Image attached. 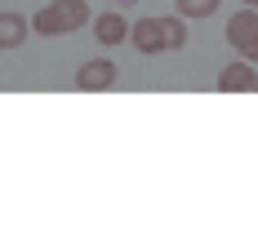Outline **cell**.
<instances>
[{"instance_id":"obj_1","label":"cell","mask_w":258,"mask_h":249,"mask_svg":"<svg viewBox=\"0 0 258 249\" xmlns=\"http://www.w3.org/2000/svg\"><path fill=\"white\" fill-rule=\"evenodd\" d=\"M85 23H89V5L85 0H49L45 9H36L31 31L36 36H72Z\"/></svg>"},{"instance_id":"obj_2","label":"cell","mask_w":258,"mask_h":249,"mask_svg":"<svg viewBox=\"0 0 258 249\" xmlns=\"http://www.w3.org/2000/svg\"><path fill=\"white\" fill-rule=\"evenodd\" d=\"M227 40H232V49L240 53V58H249V63H258V9H240V14H232L227 18Z\"/></svg>"},{"instance_id":"obj_3","label":"cell","mask_w":258,"mask_h":249,"mask_svg":"<svg viewBox=\"0 0 258 249\" xmlns=\"http://www.w3.org/2000/svg\"><path fill=\"white\" fill-rule=\"evenodd\" d=\"M116 63L111 58H89V63H80L76 72V89H85V94H103V89H111L116 85Z\"/></svg>"},{"instance_id":"obj_4","label":"cell","mask_w":258,"mask_h":249,"mask_svg":"<svg viewBox=\"0 0 258 249\" xmlns=\"http://www.w3.org/2000/svg\"><path fill=\"white\" fill-rule=\"evenodd\" d=\"M258 72H249V58H236V63H227L223 72H218V89L223 94H245V89H254Z\"/></svg>"},{"instance_id":"obj_5","label":"cell","mask_w":258,"mask_h":249,"mask_svg":"<svg viewBox=\"0 0 258 249\" xmlns=\"http://www.w3.org/2000/svg\"><path fill=\"white\" fill-rule=\"evenodd\" d=\"M129 40H134L138 53H160L165 49V27H160V18H138L134 31H129Z\"/></svg>"},{"instance_id":"obj_6","label":"cell","mask_w":258,"mask_h":249,"mask_svg":"<svg viewBox=\"0 0 258 249\" xmlns=\"http://www.w3.org/2000/svg\"><path fill=\"white\" fill-rule=\"evenodd\" d=\"M129 31H134V27H129L120 14H98V18H94V40H98V45H120V40H129Z\"/></svg>"},{"instance_id":"obj_7","label":"cell","mask_w":258,"mask_h":249,"mask_svg":"<svg viewBox=\"0 0 258 249\" xmlns=\"http://www.w3.org/2000/svg\"><path fill=\"white\" fill-rule=\"evenodd\" d=\"M27 31H31V18L5 9V14H0V49H18V45L27 40Z\"/></svg>"},{"instance_id":"obj_8","label":"cell","mask_w":258,"mask_h":249,"mask_svg":"<svg viewBox=\"0 0 258 249\" xmlns=\"http://www.w3.org/2000/svg\"><path fill=\"white\" fill-rule=\"evenodd\" d=\"M160 27H165V49H182L187 45V18L182 14H165Z\"/></svg>"},{"instance_id":"obj_9","label":"cell","mask_w":258,"mask_h":249,"mask_svg":"<svg viewBox=\"0 0 258 249\" xmlns=\"http://www.w3.org/2000/svg\"><path fill=\"white\" fill-rule=\"evenodd\" d=\"M218 5H223V0H174V9H178L182 18H209Z\"/></svg>"},{"instance_id":"obj_10","label":"cell","mask_w":258,"mask_h":249,"mask_svg":"<svg viewBox=\"0 0 258 249\" xmlns=\"http://www.w3.org/2000/svg\"><path fill=\"white\" fill-rule=\"evenodd\" d=\"M245 5H249V9H258V0H245Z\"/></svg>"},{"instance_id":"obj_11","label":"cell","mask_w":258,"mask_h":249,"mask_svg":"<svg viewBox=\"0 0 258 249\" xmlns=\"http://www.w3.org/2000/svg\"><path fill=\"white\" fill-rule=\"evenodd\" d=\"M254 89H258V80H254Z\"/></svg>"}]
</instances>
